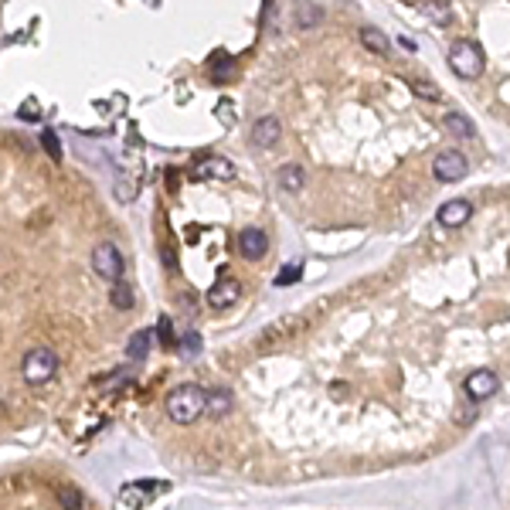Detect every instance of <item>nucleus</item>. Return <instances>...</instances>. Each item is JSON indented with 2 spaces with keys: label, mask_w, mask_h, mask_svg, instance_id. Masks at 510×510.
<instances>
[{
  "label": "nucleus",
  "mask_w": 510,
  "mask_h": 510,
  "mask_svg": "<svg viewBox=\"0 0 510 510\" xmlns=\"http://www.w3.org/2000/svg\"><path fill=\"white\" fill-rule=\"evenodd\" d=\"M41 147H45V154L55 160V164H62V139L55 129H41Z\"/></svg>",
  "instance_id": "23"
},
{
  "label": "nucleus",
  "mask_w": 510,
  "mask_h": 510,
  "mask_svg": "<svg viewBox=\"0 0 510 510\" xmlns=\"http://www.w3.org/2000/svg\"><path fill=\"white\" fill-rule=\"evenodd\" d=\"M194 177H201V181H232L235 177V164L228 156H201L198 164H194Z\"/></svg>",
  "instance_id": "7"
},
{
  "label": "nucleus",
  "mask_w": 510,
  "mask_h": 510,
  "mask_svg": "<svg viewBox=\"0 0 510 510\" xmlns=\"http://www.w3.org/2000/svg\"><path fill=\"white\" fill-rule=\"evenodd\" d=\"M17 116H21L24 123H31V119H38V116H41V106H38V99H28L24 106L17 109Z\"/></svg>",
  "instance_id": "27"
},
{
  "label": "nucleus",
  "mask_w": 510,
  "mask_h": 510,
  "mask_svg": "<svg viewBox=\"0 0 510 510\" xmlns=\"http://www.w3.org/2000/svg\"><path fill=\"white\" fill-rule=\"evenodd\" d=\"M439 225L442 228H463L466 221L473 218V204L466 201V198H452V201H446L442 208H439Z\"/></svg>",
  "instance_id": "10"
},
{
  "label": "nucleus",
  "mask_w": 510,
  "mask_h": 510,
  "mask_svg": "<svg viewBox=\"0 0 510 510\" xmlns=\"http://www.w3.org/2000/svg\"><path fill=\"white\" fill-rule=\"evenodd\" d=\"M164 490H167L164 479H137V483H126L123 490H119V504H123V507H147V504H154V496L164 494Z\"/></svg>",
  "instance_id": "6"
},
{
  "label": "nucleus",
  "mask_w": 510,
  "mask_h": 510,
  "mask_svg": "<svg viewBox=\"0 0 510 510\" xmlns=\"http://www.w3.org/2000/svg\"><path fill=\"white\" fill-rule=\"evenodd\" d=\"M361 45L368 48V51H374V55H388V51H391V38H388L381 28L364 24V28H361Z\"/></svg>",
  "instance_id": "16"
},
{
  "label": "nucleus",
  "mask_w": 510,
  "mask_h": 510,
  "mask_svg": "<svg viewBox=\"0 0 510 510\" xmlns=\"http://www.w3.org/2000/svg\"><path fill=\"white\" fill-rule=\"evenodd\" d=\"M299 276H303V265H299V262H289V265H286V269H282V272L276 276V286H293Z\"/></svg>",
  "instance_id": "25"
},
{
  "label": "nucleus",
  "mask_w": 510,
  "mask_h": 510,
  "mask_svg": "<svg viewBox=\"0 0 510 510\" xmlns=\"http://www.w3.org/2000/svg\"><path fill=\"white\" fill-rule=\"evenodd\" d=\"M442 129H449L452 137H459V139H473V137H477V126H473V119H469V116H463V112H446V116H442Z\"/></svg>",
  "instance_id": "17"
},
{
  "label": "nucleus",
  "mask_w": 510,
  "mask_h": 510,
  "mask_svg": "<svg viewBox=\"0 0 510 510\" xmlns=\"http://www.w3.org/2000/svg\"><path fill=\"white\" fill-rule=\"evenodd\" d=\"M466 174H469V156L459 154V150H442L432 160V177L439 184H456Z\"/></svg>",
  "instance_id": "4"
},
{
  "label": "nucleus",
  "mask_w": 510,
  "mask_h": 510,
  "mask_svg": "<svg viewBox=\"0 0 510 510\" xmlns=\"http://www.w3.org/2000/svg\"><path fill=\"white\" fill-rule=\"evenodd\" d=\"M279 137H282V123H279L276 116H262V119L252 123V147L269 150V147L279 143Z\"/></svg>",
  "instance_id": "12"
},
{
  "label": "nucleus",
  "mask_w": 510,
  "mask_h": 510,
  "mask_svg": "<svg viewBox=\"0 0 510 510\" xmlns=\"http://www.w3.org/2000/svg\"><path fill=\"white\" fill-rule=\"evenodd\" d=\"M58 371V354L51 347H31L21 361V374L28 385H48Z\"/></svg>",
  "instance_id": "2"
},
{
  "label": "nucleus",
  "mask_w": 510,
  "mask_h": 510,
  "mask_svg": "<svg viewBox=\"0 0 510 510\" xmlns=\"http://www.w3.org/2000/svg\"><path fill=\"white\" fill-rule=\"evenodd\" d=\"M177 347H181V354H184V357H198V354H201V334H194V330H191V334H184Z\"/></svg>",
  "instance_id": "24"
},
{
  "label": "nucleus",
  "mask_w": 510,
  "mask_h": 510,
  "mask_svg": "<svg viewBox=\"0 0 510 510\" xmlns=\"http://www.w3.org/2000/svg\"><path fill=\"white\" fill-rule=\"evenodd\" d=\"M449 68L459 78H479L487 68V58H483L477 41H456L449 48Z\"/></svg>",
  "instance_id": "3"
},
{
  "label": "nucleus",
  "mask_w": 510,
  "mask_h": 510,
  "mask_svg": "<svg viewBox=\"0 0 510 510\" xmlns=\"http://www.w3.org/2000/svg\"><path fill=\"white\" fill-rule=\"evenodd\" d=\"M238 296H242V282L238 279H232V276H225V279H218L215 286L208 289V303L215 309H228V307H235L238 303Z\"/></svg>",
  "instance_id": "9"
},
{
  "label": "nucleus",
  "mask_w": 510,
  "mask_h": 510,
  "mask_svg": "<svg viewBox=\"0 0 510 510\" xmlns=\"http://www.w3.org/2000/svg\"><path fill=\"white\" fill-rule=\"evenodd\" d=\"M109 303H112L116 309H133V303H137L133 286L123 282V279H116V282H112V289H109Z\"/></svg>",
  "instance_id": "20"
},
{
  "label": "nucleus",
  "mask_w": 510,
  "mask_h": 510,
  "mask_svg": "<svg viewBox=\"0 0 510 510\" xmlns=\"http://www.w3.org/2000/svg\"><path fill=\"white\" fill-rule=\"evenodd\" d=\"M238 252H242V259H248V262L265 259V252H269V238H265L262 228H245V232L238 235Z\"/></svg>",
  "instance_id": "11"
},
{
  "label": "nucleus",
  "mask_w": 510,
  "mask_h": 510,
  "mask_svg": "<svg viewBox=\"0 0 510 510\" xmlns=\"http://www.w3.org/2000/svg\"><path fill=\"white\" fill-rule=\"evenodd\" d=\"M496 388H500V378L496 371H473L466 378V395H469V402H487V398H494Z\"/></svg>",
  "instance_id": "8"
},
{
  "label": "nucleus",
  "mask_w": 510,
  "mask_h": 510,
  "mask_svg": "<svg viewBox=\"0 0 510 510\" xmlns=\"http://www.w3.org/2000/svg\"><path fill=\"white\" fill-rule=\"evenodd\" d=\"M232 72H235V58L228 55V51H215L211 58H208V75L211 78H232Z\"/></svg>",
  "instance_id": "19"
},
{
  "label": "nucleus",
  "mask_w": 510,
  "mask_h": 510,
  "mask_svg": "<svg viewBox=\"0 0 510 510\" xmlns=\"http://www.w3.org/2000/svg\"><path fill=\"white\" fill-rule=\"evenodd\" d=\"M293 21L299 28H317L326 21V7L324 0H296L293 4Z\"/></svg>",
  "instance_id": "13"
},
{
  "label": "nucleus",
  "mask_w": 510,
  "mask_h": 510,
  "mask_svg": "<svg viewBox=\"0 0 510 510\" xmlns=\"http://www.w3.org/2000/svg\"><path fill=\"white\" fill-rule=\"evenodd\" d=\"M58 504H62V507H82V494H78V490H72V487H65V490H58Z\"/></svg>",
  "instance_id": "26"
},
{
  "label": "nucleus",
  "mask_w": 510,
  "mask_h": 510,
  "mask_svg": "<svg viewBox=\"0 0 510 510\" xmlns=\"http://www.w3.org/2000/svg\"><path fill=\"white\" fill-rule=\"evenodd\" d=\"M232 412V391L228 388H215V391H208V398H204V415L211 418H221Z\"/></svg>",
  "instance_id": "15"
},
{
  "label": "nucleus",
  "mask_w": 510,
  "mask_h": 510,
  "mask_svg": "<svg viewBox=\"0 0 510 510\" xmlns=\"http://www.w3.org/2000/svg\"><path fill=\"white\" fill-rule=\"evenodd\" d=\"M408 89H412L418 99H425V102H442V89L432 85V82H425V78H408Z\"/></svg>",
  "instance_id": "22"
},
{
  "label": "nucleus",
  "mask_w": 510,
  "mask_h": 510,
  "mask_svg": "<svg viewBox=\"0 0 510 510\" xmlns=\"http://www.w3.org/2000/svg\"><path fill=\"white\" fill-rule=\"evenodd\" d=\"M422 14L429 17L432 24H439V28H446V24H452V7H449L446 0H425L422 7H418Z\"/></svg>",
  "instance_id": "18"
},
{
  "label": "nucleus",
  "mask_w": 510,
  "mask_h": 510,
  "mask_svg": "<svg viewBox=\"0 0 510 510\" xmlns=\"http://www.w3.org/2000/svg\"><path fill=\"white\" fill-rule=\"evenodd\" d=\"M276 184L282 187L286 194H299V191H303V184H307V170L299 167V164H286V167H279Z\"/></svg>",
  "instance_id": "14"
},
{
  "label": "nucleus",
  "mask_w": 510,
  "mask_h": 510,
  "mask_svg": "<svg viewBox=\"0 0 510 510\" xmlns=\"http://www.w3.org/2000/svg\"><path fill=\"white\" fill-rule=\"evenodd\" d=\"M92 269L102 279H109V282L123 279L126 262H123V252L116 248V242H99V245L92 248Z\"/></svg>",
  "instance_id": "5"
},
{
  "label": "nucleus",
  "mask_w": 510,
  "mask_h": 510,
  "mask_svg": "<svg viewBox=\"0 0 510 510\" xmlns=\"http://www.w3.org/2000/svg\"><path fill=\"white\" fill-rule=\"evenodd\" d=\"M150 347H154V334H150V330H137V334L129 337L126 354H129V361H143V357L150 354Z\"/></svg>",
  "instance_id": "21"
},
{
  "label": "nucleus",
  "mask_w": 510,
  "mask_h": 510,
  "mask_svg": "<svg viewBox=\"0 0 510 510\" xmlns=\"http://www.w3.org/2000/svg\"><path fill=\"white\" fill-rule=\"evenodd\" d=\"M204 398H208V388L201 385H177L170 388L167 395V415L177 422V425H191L204 415Z\"/></svg>",
  "instance_id": "1"
},
{
  "label": "nucleus",
  "mask_w": 510,
  "mask_h": 510,
  "mask_svg": "<svg viewBox=\"0 0 510 510\" xmlns=\"http://www.w3.org/2000/svg\"><path fill=\"white\" fill-rule=\"evenodd\" d=\"M160 344L174 347V324H170V317H160Z\"/></svg>",
  "instance_id": "28"
}]
</instances>
